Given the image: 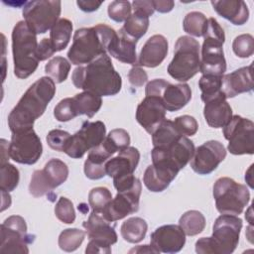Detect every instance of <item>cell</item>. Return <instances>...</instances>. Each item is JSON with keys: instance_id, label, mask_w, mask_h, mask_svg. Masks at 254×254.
I'll use <instances>...</instances> for the list:
<instances>
[{"instance_id": "cell-1", "label": "cell", "mask_w": 254, "mask_h": 254, "mask_svg": "<svg viewBox=\"0 0 254 254\" xmlns=\"http://www.w3.org/2000/svg\"><path fill=\"white\" fill-rule=\"evenodd\" d=\"M55 93L56 85L51 77L43 76L36 80L8 116L11 132L33 128L35 120L44 114Z\"/></svg>"}, {"instance_id": "cell-2", "label": "cell", "mask_w": 254, "mask_h": 254, "mask_svg": "<svg viewBox=\"0 0 254 254\" xmlns=\"http://www.w3.org/2000/svg\"><path fill=\"white\" fill-rule=\"evenodd\" d=\"M71 80L76 88L100 97L115 95L122 86L121 76L115 70L107 54L98 57L87 64L74 68Z\"/></svg>"}, {"instance_id": "cell-3", "label": "cell", "mask_w": 254, "mask_h": 254, "mask_svg": "<svg viewBox=\"0 0 254 254\" xmlns=\"http://www.w3.org/2000/svg\"><path fill=\"white\" fill-rule=\"evenodd\" d=\"M117 33L105 24L80 28L74 32L72 45L67 52L69 63L83 65L107 53V48Z\"/></svg>"}, {"instance_id": "cell-4", "label": "cell", "mask_w": 254, "mask_h": 254, "mask_svg": "<svg viewBox=\"0 0 254 254\" xmlns=\"http://www.w3.org/2000/svg\"><path fill=\"white\" fill-rule=\"evenodd\" d=\"M37 48V34L25 21H19L12 31L14 74L18 78H27L37 69L40 62L36 55Z\"/></svg>"}, {"instance_id": "cell-5", "label": "cell", "mask_w": 254, "mask_h": 254, "mask_svg": "<svg viewBox=\"0 0 254 254\" xmlns=\"http://www.w3.org/2000/svg\"><path fill=\"white\" fill-rule=\"evenodd\" d=\"M199 71L208 75H223L226 71V61L223 53L225 34L214 18L207 19L203 32Z\"/></svg>"}, {"instance_id": "cell-6", "label": "cell", "mask_w": 254, "mask_h": 254, "mask_svg": "<svg viewBox=\"0 0 254 254\" xmlns=\"http://www.w3.org/2000/svg\"><path fill=\"white\" fill-rule=\"evenodd\" d=\"M199 43L190 36L180 37L175 45L174 58L168 73L178 81H187L199 71Z\"/></svg>"}, {"instance_id": "cell-7", "label": "cell", "mask_w": 254, "mask_h": 254, "mask_svg": "<svg viewBox=\"0 0 254 254\" xmlns=\"http://www.w3.org/2000/svg\"><path fill=\"white\" fill-rule=\"evenodd\" d=\"M213 197L219 213L239 215L249 202L250 192L246 186L222 177L213 185Z\"/></svg>"}, {"instance_id": "cell-8", "label": "cell", "mask_w": 254, "mask_h": 254, "mask_svg": "<svg viewBox=\"0 0 254 254\" xmlns=\"http://www.w3.org/2000/svg\"><path fill=\"white\" fill-rule=\"evenodd\" d=\"M194 150L193 143L186 136H181L169 146L154 147L151 152L152 163L178 174L191 160Z\"/></svg>"}, {"instance_id": "cell-9", "label": "cell", "mask_w": 254, "mask_h": 254, "mask_svg": "<svg viewBox=\"0 0 254 254\" xmlns=\"http://www.w3.org/2000/svg\"><path fill=\"white\" fill-rule=\"evenodd\" d=\"M62 3L59 0H38L27 2L23 17L29 28L36 34H44L60 20Z\"/></svg>"}, {"instance_id": "cell-10", "label": "cell", "mask_w": 254, "mask_h": 254, "mask_svg": "<svg viewBox=\"0 0 254 254\" xmlns=\"http://www.w3.org/2000/svg\"><path fill=\"white\" fill-rule=\"evenodd\" d=\"M227 149L233 155H252L254 153V123L242 116L234 115L223 127Z\"/></svg>"}, {"instance_id": "cell-11", "label": "cell", "mask_w": 254, "mask_h": 254, "mask_svg": "<svg viewBox=\"0 0 254 254\" xmlns=\"http://www.w3.org/2000/svg\"><path fill=\"white\" fill-rule=\"evenodd\" d=\"M147 96H159L168 111H178L185 107L191 98V90L187 83L173 84L163 78L149 81L145 88Z\"/></svg>"}, {"instance_id": "cell-12", "label": "cell", "mask_w": 254, "mask_h": 254, "mask_svg": "<svg viewBox=\"0 0 254 254\" xmlns=\"http://www.w3.org/2000/svg\"><path fill=\"white\" fill-rule=\"evenodd\" d=\"M106 134V127L101 121H84L81 128L68 139L64 153L73 159L83 157L86 151L102 143Z\"/></svg>"}, {"instance_id": "cell-13", "label": "cell", "mask_w": 254, "mask_h": 254, "mask_svg": "<svg viewBox=\"0 0 254 254\" xmlns=\"http://www.w3.org/2000/svg\"><path fill=\"white\" fill-rule=\"evenodd\" d=\"M43 153L40 137L33 128L12 132L9 143V156L19 164L33 165L37 163Z\"/></svg>"}, {"instance_id": "cell-14", "label": "cell", "mask_w": 254, "mask_h": 254, "mask_svg": "<svg viewBox=\"0 0 254 254\" xmlns=\"http://www.w3.org/2000/svg\"><path fill=\"white\" fill-rule=\"evenodd\" d=\"M242 220L236 215L221 214L212 227L215 254H231L238 245Z\"/></svg>"}, {"instance_id": "cell-15", "label": "cell", "mask_w": 254, "mask_h": 254, "mask_svg": "<svg viewBox=\"0 0 254 254\" xmlns=\"http://www.w3.org/2000/svg\"><path fill=\"white\" fill-rule=\"evenodd\" d=\"M1 253H29L27 224L20 215H12L1 224Z\"/></svg>"}, {"instance_id": "cell-16", "label": "cell", "mask_w": 254, "mask_h": 254, "mask_svg": "<svg viewBox=\"0 0 254 254\" xmlns=\"http://www.w3.org/2000/svg\"><path fill=\"white\" fill-rule=\"evenodd\" d=\"M226 150L222 143L210 140L198 146L190 160L191 169L198 175H208L225 159Z\"/></svg>"}, {"instance_id": "cell-17", "label": "cell", "mask_w": 254, "mask_h": 254, "mask_svg": "<svg viewBox=\"0 0 254 254\" xmlns=\"http://www.w3.org/2000/svg\"><path fill=\"white\" fill-rule=\"evenodd\" d=\"M141 190L142 185L139 181L133 188L118 191L106 209L101 213L107 220L114 222L138 211Z\"/></svg>"}, {"instance_id": "cell-18", "label": "cell", "mask_w": 254, "mask_h": 254, "mask_svg": "<svg viewBox=\"0 0 254 254\" xmlns=\"http://www.w3.org/2000/svg\"><path fill=\"white\" fill-rule=\"evenodd\" d=\"M186 243V234L180 225L167 224L151 234V245L158 253H177Z\"/></svg>"}, {"instance_id": "cell-19", "label": "cell", "mask_w": 254, "mask_h": 254, "mask_svg": "<svg viewBox=\"0 0 254 254\" xmlns=\"http://www.w3.org/2000/svg\"><path fill=\"white\" fill-rule=\"evenodd\" d=\"M166 108L159 96L149 95L140 102L136 110L138 123L150 134L166 119Z\"/></svg>"}, {"instance_id": "cell-20", "label": "cell", "mask_w": 254, "mask_h": 254, "mask_svg": "<svg viewBox=\"0 0 254 254\" xmlns=\"http://www.w3.org/2000/svg\"><path fill=\"white\" fill-rule=\"evenodd\" d=\"M140 160V153L135 147H127L119 151L118 155L105 163L106 175L110 178L119 179L133 175Z\"/></svg>"}, {"instance_id": "cell-21", "label": "cell", "mask_w": 254, "mask_h": 254, "mask_svg": "<svg viewBox=\"0 0 254 254\" xmlns=\"http://www.w3.org/2000/svg\"><path fill=\"white\" fill-rule=\"evenodd\" d=\"M252 67L253 64H251L248 66L240 67L222 76L221 90L226 99L235 97L240 93L249 92L253 89Z\"/></svg>"}, {"instance_id": "cell-22", "label": "cell", "mask_w": 254, "mask_h": 254, "mask_svg": "<svg viewBox=\"0 0 254 254\" xmlns=\"http://www.w3.org/2000/svg\"><path fill=\"white\" fill-rule=\"evenodd\" d=\"M111 223L102 213L92 210L87 221H84L82 226L89 240L101 241L111 246L117 242V233Z\"/></svg>"}, {"instance_id": "cell-23", "label": "cell", "mask_w": 254, "mask_h": 254, "mask_svg": "<svg viewBox=\"0 0 254 254\" xmlns=\"http://www.w3.org/2000/svg\"><path fill=\"white\" fill-rule=\"evenodd\" d=\"M168 54V41L162 35H154L150 37L144 44L139 59L138 66L156 67L162 64Z\"/></svg>"}, {"instance_id": "cell-24", "label": "cell", "mask_w": 254, "mask_h": 254, "mask_svg": "<svg viewBox=\"0 0 254 254\" xmlns=\"http://www.w3.org/2000/svg\"><path fill=\"white\" fill-rule=\"evenodd\" d=\"M203 116L212 128H223L232 117V108L223 93L204 103Z\"/></svg>"}, {"instance_id": "cell-25", "label": "cell", "mask_w": 254, "mask_h": 254, "mask_svg": "<svg viewBox=\"0 0 254 254\" xmlns=\"http://www.w3.org/2000/svg\"><path fill=\"white\" fill-rule=\"evenodd\" d=\"M215 12L233 25H243L249 19V10L242 0H214L210 2Z\"/></svg>"}, {"instance_id": "cell-26", "label": "cell", "mask_w": 254, "mask_h": 254, "mask_svg": "<svg viewBox=\"0 0 254 254\" xmlns=\"http://www.w3.org/2000/svg\"><path fill=\"white\" fill-rule=\"evenodd\" d=\"M136 44V40L129 38L119 31L111 40L107 48V53L122 63L137 65Z\"/></svg>"}, {"instance_id": "cell-27", "label": "cell", "mask_w": 254, "mask_h": 254, "mask_svg": "<svg viewBox=\"0 0 254 254\" xmlns=\"http://www.w3.org/2000/svg\"><path fill=\"white\" fill-rule=\"evenodd\" d=\"M111 156L102 144L89 150L83 168L85 176L90 180L102 179L106 175L105 163Z\"/></svg>"}, {"instance_id": "cell-28", "label": "cell", "mask_w": 254, "mask_h": 254, "mask_svg": "<svg viewBox=\"0 0 254 254\" xmlns=\"http://www.w3.org/2000/svg\"><path fill=\"white\" fill-rule=\"evenodd\" d=\"M176 177L177 175L167 170L150 165L144 173L143 182L149 190L153 192H160L165 190Z\"/></svg>"}, {"instance_id": "cell-29", "label": "cell", "mask_w": 254, "mask_h": 254, "mask_svg": "<svg viewBox=\"0 0 254 254\" xmlns=\"http://www.w3.org/2000/svg\"><path fill=\"white\" fill-rule=\"evenodd\" d=\"M71 98L73 108L77 116L86 115L91 118L99 111L102 105L101 97L88 91L77 93Z\"/></svg>"}, {"instance_id": "cell-30", "label": "cell", "mask_w": 254, "mask_h": 254, "mask_svg": "<svg viewBox=\"0 0 254 254\" xmlns=\"http://www.w3.org/2000/svg\"><path fill=\"white\" fill-rule=\"evenodd\" d=\"M147 230L148 224L141 217H130L126 219L120 227L121 236L129 243H138L142 241Z\"/></svg>"}, {"instance_id": "cell-31", "label": "cell", "mask_w": 254, "mask_h": 254, "mask_svg": "<svg viewBox=\"0 0 254 254\" xmlns=\"http://www.w3.org/2000/svg\"><path fill=\"white\" fill-rule=\"evenodd\" d=\"M72 32V23L65 18L60 19L50 32V40L56 52L64 50L70 40Z\"/></svg>"}, {"instance_id": "cell-32", "label": "cell", "mask_w": 254, "mask_h": 254, "mask_svg": "<svg viewBox=\"0 0 254 254\" xmlns=\"http://www.w3.org/2000/svg\"><path fill=\"white\" fill-rule=\"evenodd\" d=\"M152 142L154 147H166L177 141L181 136L179 131L176 129L174 122L165 119L153 132Z\"/></svg>"}, {"instance_id": "cell-33", "label": "cell", "mask_w": 254, "mask_h": 254, "mask_svg": "<svg viewBox=\"0 0 254 254\" xmlns=\"http://www.w3.org/2000/svg\"><path fill=\"white\" fill-rule=\"evenodd\" d=\"M44 174L53 190L64 183L68 177V168L64 162L59 159H51L43 169Z\"/></svg>"}, {"instance_id": "cell-34", "label": "cell", "mask_w": 254, "mask_h": 254, "mask_svg": "<svg viewBox=\"0 0 254 254\" xmlns=\"http://www.w3.org/2000/svg\"><path fill=\"white\" fill-rule=\"evenodd\" d=\"M149 27V18L141 14L133 12L124 22L123 27L119 30L129 38L138 41L142 38Z\"/></svg>"}, {"instance_id": "cell-35", "label": "cell", "mask_w": 254, "mask_h": 254, "mask_svg": "<svg viewBox=\"0 0 254 254\" xmlns=\"http://www.w3.org/2000/svg\"><path fill=\"white\" fill-rule=\"evenodd\" d=\"M179 225L182 227L186 235L194 236L202 232L204 229L205 217L198 210H189L180 217Z\"/></svg>"}, {"instance_id": "cell-36", "label": "cell", "mask_w": 254, "mask_h": 254, "mask_svg": "<svg viewBox=\"0 0 254 254\" xmlns=\"http://www.w3.org/2000/svg\"><path fill=\"white\" fill-rule=\"evenodd\" d=\"M222 76L223 75L202 74L199 78L198 86L201 90V100L204 103L223 93L221 90Z\"/></svg>"}, {"instance_id": "cell-37", "label": "cell", "mask_w": 254, "mask_h": 254, "mask_svg": "<svg viewBox=\"0 0 254 254\" xmlns=\"http://www.w3.org/2000/svg\"><path fill=\"white\" fill-rule=\"evenodd\" d=\"M70 70V63L63 57H55L45 65V72L56 83H62L67 78Z\"/></svg>"}, {"instance_id": "cell-38", "label": "cell", "mask_w": 254, "mask_h": 254, "mask_svg": "<svg viewBox=\"0 0 254 254\" xmlns=\"http://www.w3.org/2000/svg\"><path fill=\"white\" fill-rule=\"evenodd\" d=\"M101 144L111 155H114L116 152L129 147L130 136L124 129H113L108 133Z\"/></svg>"}, {"instance_id": "cell-39", "label": "cell", "mask_w": 254, "mask_h": 254, "mask_svg": "<svg viewBox=\"0 0 254 254\" xmlns=\"http://www.w3.org/2000/svg\"><path fill=\"white\" fill-rule=\"evenodd\" d=\"M85 237V232L78 228H66L59 236V246L65 252L76 250Z\"/></svg>"}, {"instance_id": "cell-40", "label": "cell", "mask_w": 254, "mask_h": 254, "mask_svg": "<svg viewBox=\"0 0 254 254\" xmlns=\"http://www.w3.org/2000/svg\"><path fill=\"white\" fill-rule=\"evenodd\" d=\"M207 19L201 12L192 11L185 16L183 28L186 33L193 37H202Z\"/></svg>"}, {"instance_id": "cell-41", "label": "cell", "mask_w": 254, "mask_h": 254, "mask_svg": "<svg viewBox=\"0 0 254 254\" xmlns=\"http://www.w3.org/2000/svg\"><path fill=\"white\" fill-rule=\"evenodd\" d=\"M112 200V194L107 188H93L88 193V203L93 211L103 212Z\"/></svg>"}, {"instance_id": "cell-42", "label": "cell", "mask_w": 254, "mask_h": 254, "mask_svg": "<svg viewBox=\"0 0 254 254\" xmlns=\"http://www.w3.org/2000/svg\"><path fill=\"white\" fill-rule=\"evenodd\" d=\"M20 174L18 169L9 163L1 164L0 167V190L4 191L14 190L19 183Z\"/></svg>"}, {"instance_id": "cell-43", "label": "cell", "mask_w": 254, "mask_h": 254, "mask_svg": "<svg viewBox=\"0 0 254 254\" xmlns=\"http://www.w3.org/2000/svg\"><path fill=\"white\" fill-rule=\"evenodd\" d=\"M53 190L52 186L47 180L43 170H37L33 173L29 185V191L35 197H40L48 194Z\"/></svg>"}, {"instance_id": "cell-44", "label": "cell", "mask_w": 254, "mask_h": 254, "mask_svg": "<svg viewBox=\"0 0 254 254\" xmlns=\"http://www.w3.org/2000/svg\"><path fill=\"white\" fill-rule=\"evenodd\" d=\"M234 54L242 59L249 58L254 53V39L250 34H242L236 37L232 43Z\"/></svg>"}, {"instance_id": "cell-45", "label": "cell", "mask_w": 254, "mask_h": 254, "mask_svg": "<svg viewBox=\"0 0 254 254\" xmlns=\"http://www.w3.org/2000/svg\"><path fill=\"white\" fill-rule=\"evenodd\" d=\"M55 214L59 220L65 224H71L75 220V211L72 202L66 197H60L55 206Z\"/></svg>"}, {"instance_id": "cell-46", "label": "cell", "mask_w": 254, "mask_h": 254, "mask_svg": "<svg viewBox=\"0 0 254 254\" xmlns=\"http://www.w3.org/2000/svg\"><path fill=\"white\" fill-rule=\"evenodd\" d=\"M132 7L129 1H112L108 5V16L115 22H125L131 13Z\"/></svg>"}, {"instance_id": "cell-47", "label": "cell", "mask_w": 254, "mask_h": 254, "mask_svg": "<svg viewBox=\"0 0 254 254\" xmlns=\"http://www.w3.org/2000/svg\"><path fill=\"white\" fill-rule=\"evenodd\" d=\"M54 116L60 122H66L75 118L77 115L73 108L72 98L67 97L62 99L54 109Z\"/></svg>"}, {"instance_id": "cell-48", "label": "cell", "mask_w": 254, "mask_h": 254, "mask_svg": "<svg viewBox=\"0 0 254 254\" xmlns=\"http://www.w3.org/2000/svg\"><path fill=\"white\" fill-rule=\"evenodd\" d=\"M176 129L183 136H192L197 132L198 124L194 117L190 115H182L173 121Z\"/></svg>"}, {"instance_id": "cell-49", "label": "cell", "mask_w": 254, "mask_h": 254, "mask_svg": "<svg viewBox=\"0 0 254 254\" xmlns=\"http://www.w3.org/2000/svg\"><path fill=\"white\" fill-rule=\"evenodd\" d=\"M70 136L71 135L66 131L61 129H54L48 133L46 140L50 148L59 152H64Z\"/></svg>"}, {"instance_id": "cell-50", "label": "cell", "mask_w": 254, "mask_h": 254, "mask_svg": "<svg viewBox=\"0 0 254 254\" xmlns=\"http://www.w3.org/2000/svg\"><path fill=\"white\" fill-rule=\"evenodd\" d=\"M128 79H129V82L133 86L140 87L144 83L147 82L148 74H147V72L143 68H141L138 65H135V66H133L129 70V72H128Z\"/></svg>"}, {"instance_id": "cell-51", "label": "cell", "mask_w": 254, "mask_h": 254, "mask_svg": "<svg viewBox=\"0 0 254 254\" xmlns=\"http://www.w3.org/2000/svg\"><path fill=\"white\" fill-rule=\"evenodd\" d=\"M56 52V50L53 47V44L51 42L50 39L48 38H44L39 44H38V48L36 51V55L38 60L41 61H46L49 58H51Z\"/></svg>"}, {"instance_id": "cell-52", "label": "cell", "mask_w": 254, "mask_h": 254, "mask_svg": "<svg viewBox=\"0 0 254 254\" xmlns=\"http://www.w3.org/2000/svg\"><path fill=\"white\" fill-rule=\"evenodd\" d=\"M131 5H132V8H133L135 13L141 14V15L146 16L148 18L151 15H153V13L155 11L152 0H143V1L135 0V1L132 2Z\"/></svg>"}, {"instance_id": "cell-53", "label": "cell", "mask_w": 254, "mask_h": 254, "mask_svg": "<svg viewBox=\"0 0 254 254\" xmlns=\"http://www.w3.org/2000/svg\"><path fill=\"white\" fill-rule=\"evenodd\" d=\"M85 253H103V254H109L111 253V247L110 245L97 241V240H89L86 248Z\"/></svg>"}, {"instance_id": "cell-54", "label": "cell", "mask_w": 254, "mask_h": 254, "mask_svg": "<svg viewBox=\"0 0 254 254\" xmlns=\"http://www.w3.org/2000/svg\"><path fill=\"white\" fill-rule=\"evenodd\" d=\"M154 9L160 13H168L173 10L175 2L171 0H152Z\"/></svg>"}, {"instance_id": "cell-55", "label": "cell", "mask_w": 254, "mask_h": 254, "mask_svg": "<svg viewBox=\"0 0 254 254\" xmlns=\"http://www.w3.org/2000/svg\"><path fill=\"white\" fill-rule=\"evenodd\" d=\"M76 4L79 7V9L84 12H93V11H96L101 6L102 2L78 0V1H76Z\"/></svg>"}, {"instance_id": "cell-56", "label": "cell", "mask_w": 254, "mask_h": 254, "mask_svg": "<svg viewBox=\"0 0 254 254\" xmlns=\"http://www.w3.org/2000/svg\"><path fill=\"white\" fill-rule=\"evenodd\" d=\"M158 253L152 245H139L136 248H133L129 253Z\"/></svg>"}, {"instance_id": "cell-57", "label": "cell", "mask_w": 254, "mask_h": 254, "mask_svg": "<svg viewBox=\"0 0 254 254\" xmlns=\"http://www.w3.org/2000/svg\"><path fill=\"white\" fill-rule=\"evenodd\" d=\"M1 194H2V207H1V211H4L11 204V196H10L8 191H4V190H1Z\"/></svg>"}, {"instance_id": "cell-58", "label": "cell", "mask_w": 254, "mask_h": 254, "mask_svg": "<svg viewBox=\"0 0 254 254\" xmlns=\"http://www.w3.org/2000/svg\"><path fill=\"white\" fill-rule=\"evenodd\" d=\"M252 167H253V165H251L250 166V168L248 169V171L246 172V174H245V181L247 182V184L249 185V187L252 189L253 188V181H252Z\"/></svg>"}, {"instance_id": "cell-59", "label": "cell", "mask_w": 254, "mask_h": 254, "mask_svg": "<svg viewBox=\"0 0 254 254\" xmlns=\"http://www.w3.org/2000/svg\"><path fill=\"white\" fill-rule=\"evenodd\" d=\"M245 218L248 220V222L252 225V205H250L248 212L245 213Z\"/></svg>"}]
</instances>
